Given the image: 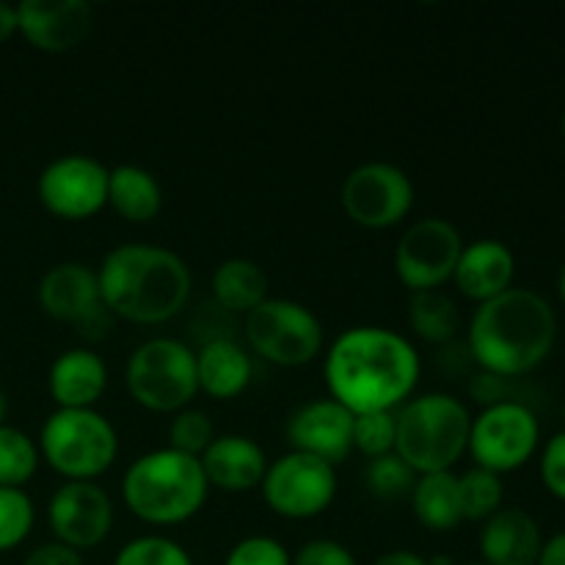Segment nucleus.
Masks as SVG:
<instances>
[{"mask_svg":"<svg viewBox=\"0 0 565 565\" xmlns=\"http://www.w3.org/2000/svg\"><path fill=\"white\" fill-rule=\"evenodd\" d=\"M463 237L447 218H419L395 248V274L412 292L439 290L456 274Z\"/></svg>","mask_w":565,"mask_h":565,"instance_id":"12","label":"nucleus"},{"mask_svg":"<svg viewBox=\"0 0 565 565\" xmlns=\"http://www.w3.org/2000/svg\"><path fill=\"white\" fill-rule=\"evenodd\" d=\"M423 375V362L408 337L384 326H353L326 351L323 379L329 397L353 417L397 412L412 401Z\"/></svg>","mask_w":565,"mask_h":565,"instance_id":"1","label":"nucleus"},{"mask_svg":"<svg viewBox=\"0 0 565 565\" xmlns=\"http://www.w3.org/2000/svg\"><path fill=\"white\" fill-rule=\"evenodd\" d=\"M373 565H428V563H425V557L417 555V552L395 550V552H386V555L375 557Z\"/></svg>","mask_w":565,"mask_h":565,"instance_id":"40","label":"nucleus"},{"mask_svg":"<svg viewBox=\"0 0 565 565\" xmlns=\"http://www.w3.org/2000/svg\"><path fill=\"white\" fill-rule=\"evenodd\" d=\"M47 386L58 408H94L108 386V367L99 353L70 348L50 364Z\"/></svg>","mask_w":565,"mask_h":565,"instance_id":"21","label":"nucleus"},{"mask_svg":"<svg viewBox=\"0 0 565 565\" xmlns=\"http://www.w3.org/2000/svg\"><path fill=\"white\" fill-rule=\"evenodd\" d=\"M210 489L246 494L263 483L268 472V456L252 436L226 434L215 436L213 445L199 458Z\"/></svg>","mask_w":565,"mask_h":565,"instance_id":"17","label":"nucleus"},{"mask_svg":"<svg viewBox=\"0 0 565 565\" xmlns=\"http://www.w3.org/2000/svg\"><path fill=\"white\" fill-rule=\"evenodd\" d=\"M246 340L259 359L279 367H301L320 356L326 342L323 323L303 303L290 298H265L246 315Z\"/></svg>","mask_w":565,"mask_h":565,"instance_id":"8","label":"nucleus"},{"mask_svg":"<svg viewBox=\"0 0 565 565\" xmlns=\"http://www.w3.org/2000/svg\"><path fill=\"white\" fill-rule=\"evenodd\" d=\"M39 456L66 480H97L119 456V434L97 408H55L39 434Z\"/></svg>","mask_w":565,"mask_h":565,"instance_id":"6","label":"nucleus"},{"mask_svg":"<svg viewBox=\"0 0 565 565\" xmlns=\"http://www.w3.org/2000/svg\"><path fill=\"white\" fill-rule=\"evenodd\" d=\"M210 494L199 458L171 447L143 452L121 478V497L132 516L154 527H171L196 516Z\"/></svg>","mask_w":565,"mask_h":565,"instance_id":"4","label":"nucleus"},{"mask_svg":"<svg viewBox=\"0 0 565 565\" xmlns=\"http://www.w3.org/2000/svg\"><path fill=\"white\" fill-rule=\"evenodd\" d=\"M108 204L132 224H147L163 207V188L141 166H116L108 174Z\"/></svg>","mask_w":565,"mask_h":565,"instance_id":"23","label":"nucleus"},{"mask_svg":"<svg viewBox=\"0 0 565 565\" xmlns=\"http://www.w3.org/2000/svg\"><path fill=\"white\" fill-rule=\"evenodd\" d=\"M6 414H9V397L0 390V425H6Z\"/></svg>","mask_w":565,"mask_h":565,"instance_id":"42","label":"nucleus"},{"mask_svg":"<svg viewBox=\"0 0 565 565\" xmlns=\"http://www.w3.org/2000/svg\"><path fill=\"white\" fill-rule=\"evenodd\" d=\"M125 384L138 406L177 414L191 406L199 392L196 351L174 337H152L127 359Z\"/></svg>","mask_w":565,"mask_h":565,"instance_id":"7","label":"nucleus"},{"mask_svg":"<svg viewBox=\"0 0 565 565\" xmlns=\"http://www.w3.org/2000/svg\"><path fill=\"white\" fill-rule=\"evenodd\" d=\"M224 565H292V555L270 535H248L232 546Z\"/></svg>","mask_w":565,"mask_h":565,"instance_id":"34","label":"nucleus"},{"mask_svg":"<svg viewBox=\"0 0 565 565\" xmlns=\"http://www.w3.org/2000/svg\"><path fill=\"white\" fill-rule=\"evenodd\" d=\"M114 565H193L182 544L166 535H141L116 552Z\"/></svg>","mask_w":565,"mask_h":565,"instance_id":"29","label":"nucleus"},{"mask_svg":"<svg viewBox=\"0 0 565 565\" xmlns=\"http://www.w3.org/2000/svg\"><path fill=\"white\" fill-rule=\"evenodd\" d=\"M47 522L58 544L75 552L94 550L114 527V502L94 480H66L50 497Z\"/></svg>","mask_w":565,"mask_h":565,"instance_id":"14","label":"nucleus"},{"mask_svg":"<svg viewBox=\"0 0 565 565\" xmlns=\"http://www.w3.org/2000/svg\"><path fill=\"white\" fill-rule=\"evenodd\" d=\"M563 419H565V406H563Z\"/></svg>","mask_w":565,"mask_h":565,"instance_id":"47","label":"nucleus"},{"mask_svg":"<svg viewBox=\"0 0 565 565\" xmlns=\"http://www.w3.org/2000/svg\"><path fill=\"white\" fill-rule=\"evenodd\" d=\"M467 565H486L483 561H475V563H467Z\"/></svg>","mask_w":565,"mask_h":565,"instance_id":"46","label":"nucleus"},{"mask_svg":"<svg viewBox=\"0 0 565 565\" xmlns=\"http://www.w3.org/2000/svg\"><path fill=\"white\" fill-rule=\"evenodd\" d=\"M414 516L430 533H450L463 522L461 494H458V475L434 472L419 475L412 489Z\"/></svg>","mask_w":565,"mask_h":565,"instance_id":"24","label":"nucleus"},{"mask_svg":"<svg viewBox=\"0 0 565 565\" xmlns=\"http://www.w3.org/2000/svg\"><path fill=\"white\" fill-rule=\"evenodd\" d=\"M292 565H359V561L340 541L312 539L292 555Z\"/></svg>","mask_w":565,"mask_h":565,"instance_id":"36","label":"nucleus"},{"mask_svg":"<svg viewBox=\"0 0 565 565\" xmlns=\"http://www.w3.org/2000/svg\"><path fill=\"white\" fill-rule=\"evenodd\" d=\"M254 362L246 348L232 337H215L196 351L199 392L213 401H232L252 384Z\"/></svg>","mask_w":565,"mask_h":565,"instance_id":"22","label":"nucleus"},{"mask_svg":"<svg viewBox=\"0 0 565 565\" xmlns=\"http://www.w3.org/2000/svg\"><path fill=\"white\" fill-rule=\"evenodd\" d=\"M215 428L213 419L202 408H180L169 423V447L185 456L202 458V452L213 445Z\"/></svg>","mask_w":565,"mask_h":565,"instance_id":"32","label":"nucleus"},{"mask_svg":"<svg viewBox=\"0 0 565 565\" xmlns=\"http://www.w3.org/2000/svg\"><path fill=\"white\" fill-rule=\"evenodd\" d=\"M39 303L44 312L64 323H86L103 309L97 270L81 263H58L39 281Z\"/></svg>","mask_w":565,"mask_h":565,"instance_id":"19","label":"nucleus"},{"mask_svg":"<svg viewBox=\"0 0 565 565\" xmlns=\"http://www.w3.org/2000/svg\"><path fill=\"white\" fill-rule=\"evenodd\" d=\"M285 434L296 452L337 467L353 452V414L334 397H320L290 414Z\"/></svg>","mask_w":565,"mask_h":565,"instance_id":"15","label":"nucleus"},{"mask_svg":"<svg viewBox=\"0 0 565 565\" xmlns=\"http://www.w3.org/2000/svg\"><path fill=\"white\" fill-rule=\"evenodd\" d=\"M213 296L226 312L248 315L268 298V274L254 259H224L213 274Z\"/></svg>","mask_w":565,"mask_h":565,"instance_id":"25","label":"nucleus"},{"mask_svg":"<svg viewBox=\"0 0 565 565\" xmlns=\"http://www.w3.org/2000/svg\"><path fill=\"white\" fill-rule=\"evenodd\" d=\"M557 292H561V301L565 303V263H563L561 274H557Z\"/></svg>","mask_w":565,"mask_h":565,"instance_id":"44","label":"nucleus"},{"mask_svg":"<svg viewBox=\"0 0 565 565\" xmlns=\"http://www.w3.org/2000/svg\"><path fill=\"white\" fill-rule=\"evenodd\" d=\"M408 326L419 340L447 345L461 329V312L447 292L419 290L408 298Z\"/></svg>","mask_w":565,"mask_h":565,"instance_id":"26","label":"nucleus"},{"mask_svg":"<svg viewBox=\"0 0 565 565\" xmlns=\"http://www.w3.org/2000/svg\"><path fill=\"white\" fill-rule=\"evenodd\" d=\"M342 210L364 230H390L414 207V182L401 166L373 160L362 163L342 180Z\"/></svg>","mask_w":565,"mask_h":565,"instance_id":"11","label":"nucleus"},{"mask_svg":"<svg viewBox=\"0 0 565 565\" xmlns=\"http://www.w3.org/2000/svg\"><path fill=\"white\" fill-rule=\"evenodd\" d=\"M469 392H472L475 401L483 403V408L494 406V403H502V401H516V397H508V379L483 373V370L469 381Z\"/></svg>","mask_w":565,"mask_h":565,"instance_id":"37","label":"nucleus"},{"mask_svg":"<svg viewBox=\"0 0 565 565\" xmlns=\"http://www.w3.org/2000/svg\"><path fill=\"white\" fill-rule=\"evenodd\" d=\"M108 174L92 154H64L44 166L36 191L44 210L66 221L97 215L108 204Z\"/></svg>","mask_w":565,"mask_h":565,"instance_id":"13","label":"nucleus"},{"mask_svg":"<svg viewBox=\"0 0 565 565\" xmlns=\"http://www.w3.org/2000/svg\"><path fill=\"white\" fill-rule=\"evenodd\" d=\"M428 565H456V561H452L450 555H436V557H430V561H425Z\"/></svg>","mask_w":565,"mask_h":565,"instance_id":"43","label":"nucleus"},{"mask_svg":"<svg viewBox=\"0 0 565 565\" xmlns=\"http://www.w3.org/2000/svg\"><path fill=\"white\" fill-rule=\"evenodd\" d=\"M17 33V6L0 0V42L11 39Z\"/></svg>","mask_w":565,"mask_h":565,"instance_id":"41","label":"nucleus"},{"mask_svg":"<svg viewBox=\"0 0 565 565\" xmlns=\"http://www.w3.org/2000/svg\"><path fill=\"white\" fill-rule=\"evenodd\" d=\"M478 544L486 565H535L544 535L533 513L524 508H500L483 522Z\"/></svg>","mask_w":565,"mask_h":565,"instance_id":"20","label":"nucleus"},{"mask_svg":"<svg viewBox=\"0 0 565 565\" xmlns=\"http://www.w3.org/2000/svg\"><path fill=\"white\" fill-rule=\"evenodd\" d=\"M395 412H375L353 417V450L370 461L395 452Z\"/></svg>","mask_w":565,"mask_h":565,"instance_id":"33","label":"nucleus"},{"mask_svg":"<svg viewBox=\"0 0 565 565\" xmlns=\"http://www.w3.org/2000/svg\"><path fill=\"white\" fill-rule=\"evenodd\" d=\"M458 494H461L463 522H486L502 508L505 486H502L500 475L472 467L458 478Z\"/></svg>","mask_w":565,"mask_h":565,"instance_id":"28","label":"nucleus"},{"mask_svg":"<svg viewBox=\"0 0 565 565\" xmlns=\"http://www.w3.org/2000/svg\"><path fill=\"white\" fill-rule=\"evenodd\" d=\"M92 22L86 0H22L17 6V31L44 53L75 50L92 33Z\"/></svg>","mask_w":565,"mask_h":565,"instance_id":"16","label":"nucleus"},{"mask_svg":"<svg viewBox=\"0 0 565 565\" xmlns=\"http://www.w3.org/2000/svg\"><path fill=\"white\" fill-rule=\"evenodd\" d=\"M265 505L281 519H315L331 508L337 497V469L320 458L290 450L268 461L263 483Z\"/></svg>","mask_w":565,"mask_h":565,"instance_id":"10","label":"nucleus"},{"mask_svg":"<svg viewBox=\"0 0 565 565\" xmlns=\"http://www.w3.org/2000/svg\"><path fill=\"white\" fill-rule=\"evenodd\" d=\"M395 452L417 475L452 472L469 445L472 414L447 392H428L395 412Z\"/></svg>","mask_w":565,"mask_h":565,"instance_id":"5","label":"nucleus"},{"mask_svg":"<svg viewBox=\"0 0 565 565\" xmlns=\"http://www.w3.org/2000/svg\"><path fill=\"white\" fill-rule=\"evenodd\" d=\"M557 340V315L541 292L511 287L478 303L467 331V351L483 373L519 379L546 362Z\"/></svg>","mask_w":565,"mask_h":565,"instance_id":"2","label":"nucleus"},{"mask_svg":"<svg viewBox=\"0 0 565 565\" xmlns=\"http://www.w3.org/2000/svg\"><path fill=\"white\" fill-rule=\"evenodd\" d=\"M99 298L110 315L138 326H160L191 298V268L180 254L152 243L110 248L97 270Z\"/></svg>","mask_w":565,"mask_h":565,"instance_id":"3","label":"nucleus"},{"mask_svg":"<svg viewBox=\"0 0 565 565\" xmlns=\"http://www.w3.org/2000/svg\"><path fill=\"white\" fill-rule=\"evenodd\" d=\"M535 565H565V530L544 541Z\"/></svg>","mask_w":565,"mask_h":565,"instance_id":"39","label":"nucleus"},{"mask_svg":"<svg viewBox=\"0 0 565 565\" xmlns=\"http://www.w3.org/2000/svg\"><path fill=\"white\" fill-rule=\"evenodd\" d=\"M364 483H367V489L379 500H401V497L412 494L414 483H417V475L412 472V467L397 452H390V456L373 458L367 463V469H364Z\"/></svg>","mask_w":565,"mask_h":565,"instance_id":"30","label":"nucleus"},{"mask_svg":"<svg viewBox=\"0 0 565 565\" xmlns=\"http://www.w3.org/2000/svg\"><path fill=\"white\" fill-rule=\"evenodd\" d=\"M541 480H544L546 491L557 500L565 502V430L552 436L541 450Z\"/></svg>","mask_w":565,"mask_h":565,"instance_id":"35","label":"nucleus"},{"mask_svg":"<svg viewBox=\"0 0 565 565\" xmlns=\"http://www.w3.org/2000/svg\"><path fill=\"white\" fill-rule=\"evenodd\" d=\"M39 469V445L11 425H0V486L22 489Z\"/></svg>","mask_w":565,"mask_h":565,"instance_id":"27","label":"nucleus"},{"mask_svg":"<svg viewBox=\"0 0 565 565\" xmlns=\"http://www.w3.org/2000/svg\"><path fill=\"white\" fill-rule=\"evenodd\" d=\"M33 500L22 489H3L0 486V552L17 550L31 535Z\"/></svg>","mask_w":565,"mask_h":565,"instance_id":"31","label":"nucleus"},{"mask_svg":"<svg viewBox=\"0 0 565 565\" xmlns=\"http://www.w3.org/2000/svg\"><path fill=\"white\" fill-rule=\"evenodd\" d=\"M561 130H563V138H565V108H563V116H561Z\"/></svg>","mask_w":565,"mask_h":565,"instance_id":"45","label":"nucleus"},{"mask_svg":"<svg viewBox=\"0 0 565 565\" xmlns=\"http://www.w3.org/2000/svg\"><path fill=\"white\" fill-rule=\"evenodd\" d=\"M513 276H516V257L508 248V243L483 237V241L463 243L452 281H456L458 292L463 298L475 303H486L511 290Z\"/></svg>","mask_w":565,"mask_h":565,"instance_id":"18","label":"nucleus"},{"mask_svg":"<svg viewBox=\"0 0 565 565\" xmlns=\"http://www.w3.org/2000/svg\"><path fill=\"white\" fill-rule=\"evenodd\" d=\"M22 565H86L83 563L81 552L70 550V546L58 544V541H50V544L36 546V550L28 552V557Z\"/></svg>","mask_w":565,"mask_h":565,"instance_id":"38","label":"nucleus"},{"mask_svg":"<svg viewBox=\"0 0 565 565\" xmlns=\"http://www.w3.org/2000/svg\"><path fill=\"white\" fill-rule=\"evenodd\" d=\"M541 445V423L524 401H502L472 417L467 452L475 467L494 475L522 469Z\"/></svg>","mask_w":565,"mask_h":565,"instance_id":"9","label":"nucleus"}]
</instances>
